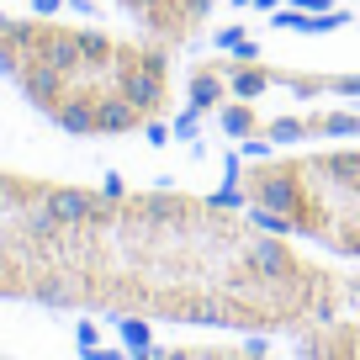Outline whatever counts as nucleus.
Returning a JSON list of instances; mask_svg holds the SVG:
<instances>
[{
	"label": "nucleus",
	"mask_w": 360,
	"mask_h": 360,
	"mask_svg": "<svg viewBox=\"0 0 360 360\" xmlns=\"http://www.w3.org/2000/svg\"><path fill=\"white\" fill-rule=\"evenodd\" d=\"M0 297L53 313L297 339L355 313L360 281L249 207L0 169Z\"/></svg>",
	"instance_id": "obj_1"
},
{
	"label": "nucleus",
	"mask_w": 360,
	"mask_h": 360,
	"mask_svg": "<svg viewBox=\"0 0 360 360\" xmlns=\"http://www.w3.org/2000/svg\"><path fill=\"white\" fill-rule=\"evenodd\" d=\"M0 75L32 112L75 138L143 133L175 101V64L159 37L0 16Z\"/></svg>",
	"instance_id": "obj_2"
},
{
	"label": "nucleus",
	"mask_w": 360,
	"mask_h": 360,
	"mask_svg": "<svg viewBox=\"0 0 360 360\" xmlns=\"http://www.w3.org/2000/svg\"><path fill=\"white\" fill-rule=\"evenodd\" d=\"M238 196L270 228L339 259H360V148L259 159L238 175Z\"/></svg>",
	"instance_id": "obj_3"
},
{
	"label": "nucleus",
	"mask_w": 360,
	"mask_h": 360,
	"mask_svg": "<svg viewBox=\"0 0 360 360\" xmlns=\"http://www.w3.org/2000/svg\"><path fill=\"white\" fill-rule=\"evenodd\" d=\"M117 6H122L148 37L180 48V43H191V37L202 32L207 16H212L223 0H117Z\"/></svg>",
	"instance_id": "obj_4"
},
{
	"label": "nucleus",
	"mask_w": 360,
	"mask_h": 360,
	"mask_svg": "<svg viewBox=\"0 0 360 360\" xmlns=\"http://www.w3.org/2000/svg\"><path fill=\"white\" fill-rule=\"evenodd\" d=\"M297 360H360V318L339 313L297 334Z\"/></svg>",
	"instance_id": "obj_5"
}]
</instances>
